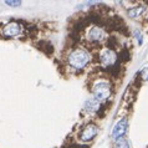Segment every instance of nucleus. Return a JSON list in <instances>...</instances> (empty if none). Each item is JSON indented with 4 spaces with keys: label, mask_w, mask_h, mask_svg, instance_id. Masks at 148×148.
I'll use <instances>...</instances> for the list:
<instances>
[{
    "label": "nucleus",
    "mask_w": 148,
    "mask_h": 148,
    "mask_svg": "<svg viewBox=\"0 0 148 148\" xmlns=\"http://www.w3.org/2000/svg\"><path fill=\"white\" fill-rule=\"evenodd\" d=\"M87 39L92 42H101L105 39V30L100 26H93L87 34Z\"/></svg>",
    "instance_id": "obj_7"
},
{
    "label": "nucleus",
    "mask_w": 148,
    "mask_h": 148,
    "mask_svg": "<svg viewBox=\"0 0 148 148\" xmlns=\"http://www.w3.org/2000/svg\"><path fill=\"white\" fill-rule=\"evenodd\" d=\"M101 108V103H100V101L96 100V98H90V100H87L85 102V105H84V110L86 111V112H88V113H92V112H98Z\"/></svg>",
    "instance_id": "obj_8"
},
{
    "label": "nucleus",
    "mask_w": 148,
    "mask_h": 148,
    "mask_svg": "<svg viewBox=\"0 0 148 148\" xmlns=\"http://www.w3.org/2000/svg\"><path fill=\"white\" fill-rule=\"evenodd\" d=\"M134 35H136V38L139 40V44H142V34H141V31H139V30H136V31H134Z\"/></svg>",
    "instance_id": "obj_13"
},
{
    "label": "nucleus",
    "mask_w": 148,
    "mask_h": 148,
    "mask_svg": "<svg viewBox=\"0 0 148 148\" xmlns=\"http://www.w3.org/2000/svg\"><path fill=\"white\" fill-rule=\"evenodd\" d=\"M92 93H93V97L98 101L107 100L111 96V86L107 82H97L92 88Z\"/></svg>",
    "instance_id": "obj_2"
},
{
    "label": "nucleus",
    "mask_w": 148,
    "mask_h": 148,
    "mask_svg": "<svg viewBox=\"0 0 148 148\" xmlns=\"http://www.w3.org/2000/svg\"><path fill=\"white\" fill-rule=\"evenodd\" d=\"M145 10H146L145 5L133 6V8H131V9L128 10V16H130V18H132V19H136V18H138V16H141Z\"/></svg>",
    "instance_id": "obj_9"
},
{
    "label": "nucleus",
    "mask_w": 148,
    "mask_h": 148,
    "mask_svg": "<svg viewBox=\"0 0 148 148\" xmlns=\"http://www.w3.org/2000/svg\"><path fill=\"white\" fill-rule=\"evenodd\" d=\"M127 127H128V122H127L126 118H122V120L118 121V122L116 123V126L113 127L112 137L116 139V141L123 138V136H125L126 132H127Z\"/></svg>",
    "instance_id": "obj_5"
},
{
    "label": "nucleus",
    "mask_w": 148,
    "mask_h": 148,
    "mask_svg": "<svg viewBox=\"0 0 148 148\" xmlns=\"http://www.w3.org/2000/svg\"><path fill=\"white\" fill-rule=\"evenodd\" d=\"M5 4L8 6H19L20 4H21V1H19V0H16V1H14V0H8V1H5Z\"/></svg>",
    "instance_id": "obj_11"
},
{
    "label": "nucleus",
    "mask_w": 148,
    "mask_h": 148,
    "mask_svg": "<svg viewBox=\"0 0 148 148\" xmlns=\"http://www.w3.org/2000/svg\"><path fill=\"white\" fill-rule=\"evenodd\" d=\"M116 54L111 50V49H106V50L102 51V54L100 55V61L102 64V66L105 67H111L116 64Z\"/></svg>",
    "instance_id": "obj_4"
},
{
    "label": "nucleus",
    "mask_w": 148,
    "mask_h": 148,
    "mask_svg": "<svg viewBox=\"0 0 148 148\" xmlns=\"http://www.w3.org/2000/svg\"><path fill=\"white\" fill-rule=\"evenodd\" d=\"M97 133H98V127L95 123H88V125H86L82 128L80 133V138L84 142H88V141H92L97 136Z\"/></svg>",
    "instance_id": "obj_3"
},
{
    "label": "nucleus",
    "mask_w": 148,
    "mask_h": 148,
    "mask_svg": "<svg viewBox=\"0 0 148 148\" xmlns=\"http://www.w3.org/2000/svg\"><path fill=\"white\" fill-rule=\"evenodd\" d=\"M90 62V54L84 49H76L70 52L69 55V65L72 69L82 70Z\"/></svg>",
    "instance_id": "obj_1"
},
{
    "label": "nucleus",
    "mask_w": 148,
    "mask_h": 148,
    "mask_svg": "<svg viewBox=\"0 0 148 148\" xmlns=\"http://www.w3.org/2000/svg\"><path fill=\"white\" fill-rule=\"evenodd\" d=\"M141 77H142V80H145V81H147L148 80V66L147 67H145L141 71Z\"/></svg>",
    "instance_id": "obj_12"
},
{
    "label": "nucleus",
    "mask_w": 148,
    "mask_h": 148,
    "mask_svg": "<svg viewBox=\"0 0 148 148\" xmlns=\"http://www.w3.org/2000/svg\"><path fill=\"white\" fill-rule=\"evenodd\" d=\"M116 148H131L130 147V143L126 138H121L118 139L117 143H116Z\"/></svg>",
    "instance_id": "obj_10"
},
{
    "label": "nucleus",
    "mask_w": 148,
    "mask_h": 148,
    "mask_svg": "<svg viewBox=\"0 0 148 148\" xmlns=\"http://www.w3.org/2000/svg\"><path fill=\"white\" fill-rule=\"evenodd\" d=\"M21 29L23 27L19 23H9L3 27V35L6 36V38H14V36H18L21 32Z\"/></svg>",
    "instance_id": "obj_6"
}]
</instances>
